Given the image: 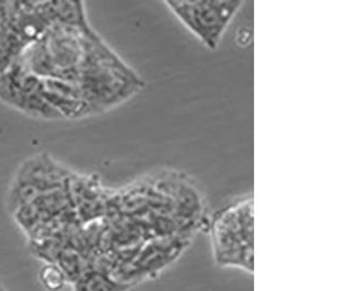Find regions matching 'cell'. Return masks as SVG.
Masks as SVG:
<instances>
[{"label":"cell","instance_id":"8992f818","mask_svg":"<svg viewBox=\"0 0 363 291\" xmlns=\"http://www.w3.org/2000/svg\"><path fill=\"white\" fill-rule=\"evenodd\" d=\"M40 280L43 287L48 291H62L67 283L64 273L55 263H48L43 266Z\"/></svg>","mask_w":363,"mask_h":291},{"label":"cell","instance_id":"5b68a950","mask_svg":"<svg viewBox=\"0 0 363 291\" xmlns=\"http://www.w3.org/2000/svg\"><path fill=\"white\" fill-rule=\"evenodd\" d=\"M131 287L99 270H85L76 283V291H128Z\"/></svg>","mask_w":363,"mask_h":291},{"label":"cell","instance_id":"6da1fadb","mask_svg":"<svg viewBox=\"0 0 363 291\" xmlns=\"http://www.w3.org/2000/svg\"><path fill=\"white\" fill-rule=\"evenodd\" d=\"M77 86L84 102L101 113L130 100L144 82L94 34L86 40Z\"/></svg>","mask_w":363,"mask_h":291},{"label":"cell","instance_id":"3957f363","mask_svg":"<svg viewBox=\"0 0 363 291\" xmlns=\"http://www.w3.org/2000/svg\"><path fill=\"white\" fill-rule=\"evenodd\" d=\"M166 5L208 50H215L243 3L239 0H184L167 1Z\"/></svg>","mask_w":363,"mask_h":291},{"label":"cell","instance_id":"277c9868","mask_svg":"<svg viewBox=\"0 0 363 291\" xmlns=\"http://www.w3.org/2000/svg\"><path fill=\"white\" fill-rule=\"evenodd\" d=\"M7 13L0 19V78L9 72L28 46L10 23Z\"/></svg>","mask_w":363,"mask_h":291},{"label":"cell","instance_id":"7a4b0ae2","mask_svg":"<svg viewBox=\"0 0 363 291\" xmlns=\"http://www.w3.org/2000/svg\"><path fill=\"white\" fill-rule=\"evenodd\" d=\"M215 262L220 268L253 273L255 201L242 198L217 212L208 226Z\"/></svg>","mask_w":363,"mask_h":291},{"label":"cell","instance_id":"52a82bcc","mask_svg":"<svg viewBox=\"0 0 363 291\" xmlns=\"http://www.w3.org/2000/svg\"><path fill=\"white\" fill-rule=\"evenodd\" d=\"M0 291H5V290H4V289L1 288V287H0Z\"/></svg>","mask_w":363,"mask_h":291}]
</instances>
